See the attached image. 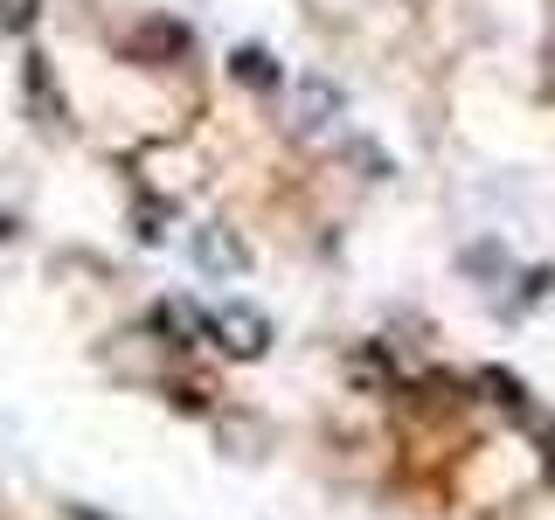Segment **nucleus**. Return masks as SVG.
<instances>
[{
  "instance_id": "0eeeda50",
  "label": "nucleus",
  "mask_w": 555,
  "mask_h": 520,
  "mask_svg": "<svg viewBox=\"0 0 555 520\" xmlns=\"http://www.w3.org/2000/svg\"><path fill=\"white\" fill-rule=\"evenodd\" d=\"M486 395H493L500 410H514V416H528V389H520L514 375H500V368H486Z\"/></svg>"
},
{
  "instance_id": "6e6552de",
  "label": "nucleus",
  "mask_w": 555,
  "mask_h": 520,
  "mask_svg": "<svg viewBox=\"0 0 555 520\" xmlns=\"http://www.w3.org/2000/svg\"><path fill=\"white\" fill-rule=\"evenodd\" d=\"M35 14H42L35 0H0V28H8V35H28V28H35Z\"/></svg>"
},
{
  "instance_id": "f03ea898",
  "label": "nucleus",
  "mask_w": 555,
  "mask_h": 520,
  "mask_svg": "<svg viewBox=\"0 0 555 520\" xmlns=\"http://www.w3.org/2000/svg\"><path fill=\"white\" fill-rule=\"evenodd\" d=\"M195 264L208 277H243L250 271V243H243L236 230H222V222H202L195 230Z\"/></svg>"
},
{
  "instance_id": "7ed1b4c3",
  "label": "nucleus",
  "mask_w": 555,
  "mask_h": 520,
  "mask_svg": "<svg viewBox=\"0 0 555 520\" xmlns=\"http://www.w3.org/2000/svg\"><path fill=\"white\" fill-rule=\"evenodd\" d=\"M340 112H347V91H340V83H326V77H306L299 83V126L312 139H340Z\"/></svg>"
},
{
  "instance_id": "9d476101",
  "label": "nucleus",
  "mask_w": 555,
  "mask_h": 520,
  "mask_svg": "<svg viewBox=\"0 0 555 520\" xmlns=\"http://www.w3.org/2000/svg\"><path fill=\"white\" fill-rule=\"evenodd\" d=\"M0 236H8V222H0Z\"/></svg>"
},
{
  "instance_id": "39448f33",
  "label": "nucleus",
  "mask_w": 555,
  "mask_h": 520,
  "mask_svg": "<svg viewBox=\"0 0 555 520\" xmlns=\"http://www.w3.org/2000/svg\"><path fill=\"white\" fill-rule=\"evenodd\" d=\"M22 77H28V98H35V112H42V118H63V91H49V63L35 56V49L22 56Z\"/></svg>"
},
{
  "instance_id": "1a4fd4ad",
  "label": "nucleus",
  "mask_w": 555,
  "mask_h": 520,
  "mask_svg": "<svg viewBox=\"0 0 555 520\" xmlns=\"http://www.w3.org/2000/svg\"><path fill=\"white\" fill-rule=\"evenodd\" d=\"M542 458H548V479H555V424H548V451H542Z\"/></svg>"
},
{
  "instance_id": "20e7f679",
  "label": "nucleus",
  "mask_w": 555,
  "mask_h": 520,
  "mask_svg": "<svg viewBox=\"0 0 555 520\" xmlns=\"http://www.w3.org/2000/svg\"><path fill=\"white\" fill-rule=\"evenodd\" d=\"M230 77L250 83V91H285V69H278V56H271V49H257V42H243L236 56H230Z\"/></svg>"
},
{
  "instance_id": "f257e3e1",
  "label": "nucleus",
  "mask_w": 555,
  "mask_h": 520,
  "mask_svg": "<svg viewBox=\"0 0 555 520\" xmlns=\"http://www.w3.org/2000/svg\"><path fill=\"white\" fill-rule=\"evenodd\" d=\"M202 334L216 340V347H230L236 361H257L271 347V320L257 306H243V299H222L216 312H202Z\"/></svg>"
},
{
  "instance_id": "423d86ee",
  "label": "nucleus",
  "mask_w": 555,
  "mask_h": 520,
  "mask_svg": "<svg viewBox=\"0 0 555 520\" xmlns=\"http://www.w3.org/2000/svg\"><path fill=\"white\" fill-rule=\"evenodd\" d=\"M340 153H347V160H354L361 173H369V181H389V173H396V160L375 146V139H340Z\"/></svg>"
}]
</instances>
